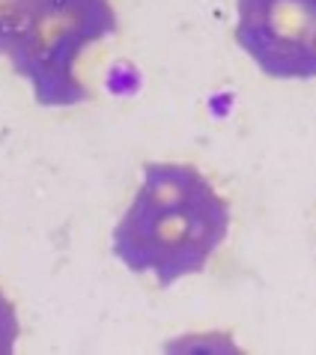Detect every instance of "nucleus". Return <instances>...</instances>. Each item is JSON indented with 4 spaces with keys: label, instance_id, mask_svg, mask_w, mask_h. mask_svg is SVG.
I'll return each instance as SVG.
<instances>
[{
    "label": "nucleus",
    "instance_id": "1",
    "mask_svg": "<svg viewBox=\"0 0 316 355\" xmlns=\"http://www.w3.org/2000/svg\"><path fill=\"white\" fill-rule=\"evenodd\" d=\"M230 203L182 162L143 164V180L111 233V251L132 275H152L161 290L206 272L230 233Z\"/></svg>",
    "mask_w": 316,
    "mask_h": 355
},
{
    "label": "nucleus",
    "instance_id": "2",
    "mask_svg": "<svg viewBox=\"0 0 316 355\" xmlns=\"http://www.w3.org/2000/svg\"><path fill=\"white\" fill-rule=\"evenodd\" d=\"M116 33L111 0H21L3 57L39 107H75L90 102V87L78 75L84 51Z\"/></svg>",
    "mask_w": 316,
    "mask_h": 355
},
{
    "label": "nucleus",
    "instance_id": "3",
    "mask_svg": "<svg viewBox=\"0 0 316 355\" xmlns=\"http://www.w3.org/2000/svg\"><path fill=\"white\" fill-rule=\"evenodd\" d=\"M233 36L274 81L316 78V0H236Z\"/></svg>",
    "mask_w": 316,
    "mask_h": 355
},
{
    "label": "nucleus",
    "instance_id": "4",
    "mask_svg": "<svg viewBox=\"0 0 316 355\" xmlns=\"http://www.w3.org/2000/svg\"><path fill=\"white\" fill-rule=\"evenodd\" d=\"M18 338H21V320L12 299L0 287V355H12Z\"/></svg>",
    "mask_w": 316,
    "mask_h": 355
},
{
    "label": "nucleus",
    "instance_id": "5",
    "mask_svg": "<svg viewBox=\"0 0 316 355\" xmlns=\"http://www.w3.org/2000/svg\"><path fill=\"white\" fill-rule=\"evenodd\" d=\"M18 9H21V0H0V57L6 51V42H9V33H12V27H15Z\"/></svg>",
    "mask_w": 316,
    "mask_h": 355
}]
</instances>
